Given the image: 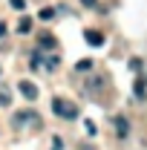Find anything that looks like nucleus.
I'll list each match as a JSON object with an SVG mask.
<instances>
[{
  "instance_id": "dca6fc26",
  "label": "nucleus",
  "mask_w": 147,
  "mask_h": 150,
  "mask_svg": "<svg viewBox=\"0 0 147 150\" xmlns=\"http://www.w3.org/2000/svg\"><path fill=\"white\" fill-rule=\"evenodd\" d=\"M6 35V23H0V38Z\"/></svg>"
},
{
  "instance_id": "6e6552de",
  "label": "nucleus",
  "mask_w": 147,
  "mask_h": 150,
  "mask_svg": "<svg viewBox=\"0 0 147 150\" xmlns=\"http://www.w3.org/2000/svg\"><path fill=\"white\" fill-rule=\"evenodd\" d=\"M75 69H78V72H90V69H92V61H90V58H87V61H78Z\"/></svg>"
},
{
  "instance_id": "1a4fd4ad",
  "label": "nucleus",
  "mask_w": 147,
  "mask_h": 150,
  "mask_svg": "<svg viewBox=\"0 0 147 150\" xmlns=\"http://www.w3.org/2000/svg\"><path fill=\"white\" fill-rule=\"evenodd\" d=\"M9 101H12L9 90H0V107H9Z\"/></svg>"
},
{
  "instance_id": "20e7f679",
  "label": "nucleus",
  "mask_w": 147,
  "mask_h": 150,
  "mask_svg": "<svg viewBox=\"0 0 147 150\" xmlns=\"http://www.w3.org/2000/svg\"><path fill=\"white\" fill-rule=\"evenodd\" d=\"M84 38H87V43H90V46H104V35H101L98 29H87Z\"/></svg>"
},
{
  "instance_id": "9d476101",
  "label": "nucleus",
  "mask_w": 147,
  "mask_h": 150,
  "mask_svg": "<svg viewBox=\"0 0 147 150\" xmlns=\"http://www.w3.org/2000/svg\"><path fill=\"white\" fill-rule=\"evenodd\" d=\"M18 29L23 32V35H26V32L32 29V20H29V18H23V20H20V26H18Z\"/></svg>"
},
{
  "instance_id": "f8f14e48",
  "label": "nucleus",
  "mask_w": 147,
  "mask_h": 150,
  "mask_svg": "<svg viewBox=\"0 0 147 150\" xmlns=\"http://www.w3.org/2000/svg\"><path fill=\"white\" fill-rule=\"evenodd\" d=\"M130 69H133V72H141V61L133 58V61H130Z\"/></svg>"
},
{
  "instance_id": "ddd939ff",
  "label": "nucleus",
  "mask_w": 147,
  "mask_h": 150,
  "mask_svg": "<svg viewBox=\"0 0 147 150\" xmlns=\"http://www.w3.org/2000/svg\"><path fill=\"white\" fill-rule=\"evenodd\" d=\"M52 150H64V142H61V136L52 139Z\"/></svg>"
},
{
  "instance_id": "7ed1b4c3",
  "label": "nucleus",
  "mask_w": 147,
  "mask_h": 150,
  "mask_svg": "<svg viewBox=\"0 0 147 150\" xmlns=\"http://www.w3.org/2000/svg\"><path fill=\"white\" fill-rule=\"evenodd\" d=\"M18 90H20V95H23L26 101H35V98H37V87L32 84V81H20Z\"/></svg>"
},
{
  "instance_id": "f257e3e1",
  "label": "nucleus",
  "mask_w": 147,
  "mask_h": 150,
  "mask_svg": "<svg viewBox=\"0 0 147 150\" xmlns=\"http://www.w3.org/2000/svg\"><path fill=\"white\" fill-rule=\"evenodd\" d=\"M52 112H55L58 118H66V121L78 118V107H75L72 101H66V98H55L52 101Z\"/></svg>"
},
{
  "instance_id": "f03ea898",
  "label": "nucleus",
  "mask_w": 147,
  "mask_h": 150,
  "mask_svg": "<svg viewBox=\"0 0 147 150\" xmlns=\"http://www.w3.org/2000/svg\"><path fill=\"white\" fill-rule=\"evenodd\" d=\"M12 124L15 127H23V124H40V115L35 110H20L15 118H12Z\"/></svg>"
},
{
  "instance_id": "9b49d317",
  "label": "nucleus",
  "mask_w": 147,
  "mask_h": 150,
  "mask_svg": "<svg viewBox=\"0 0 147 150\" xmlns=\"http://www.w3.org/2000/svg\"><path fill=\"white\" fill-rule=\"evenodd\" d=\"M9 3H12V9H18V12L26 9V0H9Z\"/></svg>"
},
{
  "instance_id": "2eb2a0df",
  "label": "nucleus",
  "mask_w": 147,
  "mask_h": 150,
  "mask_svg": "<svg viewBox=\"0 0 147 150\" xmlns=\"http://www.w3.org/2000/svg\"><path fill=\"white\" fill-rule=\"evenodd\" d=\"M81 3H84V6H95L98 0H81Z\"/></svg>"
},
{
  "instance_id": "423d86ee",
  "label": "nucleus",
  "mask_w": 147,
  "mask_h": 150,
  "mask_svg": "<svg viewBox=\"0 0 147 150\" xmlns=\"http://www.w3.org/2000/svg\"><path fill=\"white\" fill-rule=\"evenodd\" d=\"M136 98H141V101L147 98V81L141 78V75L136 78Z\"/></svg>"
},
{
  "instance_id": "0eeeda50",
  "label": "nucleus",
  "mask_w": 147,
  "mask_h": 150,
  "mask_svg": "<svg viewBox=\"0 0 147 150\" xmlns=\"http://www.w3.org/2000/svg\"><path fill=\"white\" fill-rule=\"evenodd\" d=\"M40 49H55V38L52 35H40Z\"/></svg>"
},
{
  "instance_id": "39448f33",
  "label": "nucleus",
  "mask_w": 147,
  "mask_h": 150,
  "mask_svg": "<svg viewBox=\"0 0 147 150\" xmlns=\"http://www.w3.org/2000/svg\"><path fill=\"white\" fill-rule=\"evenodd\" d=\"M115 133H118L121 139L130 133V124H127V118H124V115H115Z\"/></svg>"
},
{
  "instance_id": "4468645a",
  "label": "nucleus",
  "mask_w": 147,
  "mask_h": 150,
  "mask_svg": "<svg viewBox=\"0 0 147 150\" xmlns=\"http://www.w3.org/2000/svg\"><path fill=\"white\" fill-rule=\"evenodd\" d=\"M52 15H55V9H40V18H43V20H49Z\"/></svg>"
}]
</instances>
